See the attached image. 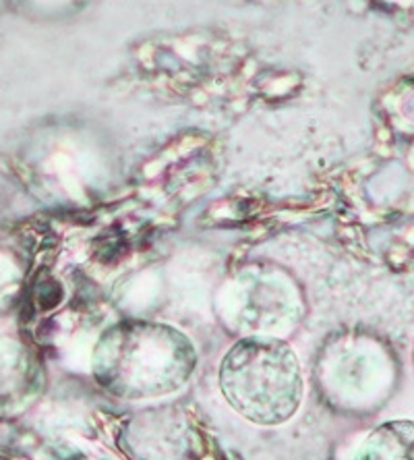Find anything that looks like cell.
<instances>
[{
    "mask_svg": "<svg viewBox=\"0 0 414 460\" xmlns=\"http://www.w3.org/2000/svg\"><path fill=\"white\" fill-rule=\"evenodd\" d=\"M412 361H414V350H412Z\"/></svg>",
    "mask_w": 414,
    "mask_h": 460,
    "instance_id": "277c9868",
    "label": "cell"
},
{
    "mask_svg": "<svg viewBox=\"0 0 414 460\" xmlns=\"http://www.w3.org/2000/svg\"><path fill=\"white\" fill-rule=\"evenodd\" d=\"M361 460H414V421H388L371 431L357 452Z\"/></svg>",
    "mask_w": 414,
    "mask_h": 460,
    "instance_id": "3957f363",
    "label": "cell"
},
{
    "mask_svg": "<svg viewBox=\"0 0 414 460\" xmlns=\"http://www.w3.org/2000/svg\"><path fill=\"white\" fill-rule=\"evenodd\" d=\"M197 367L195 344L179 328L149 320H122L100 334L92 376L122 401H149L181 390Z\"/></svg>",
    "mask_w": 414,
    "mask_h": 460,
    "instance_id": "6da1fadb",
    "label": "cell"
},
{
    "mask_svg": "<svg viewBox=\"0 0 414 460\" xmlns=\"http://www.w3.org/2000/svg\"><path fill=\"white\" fill-rule=\"evenodd\" d=\"M220 388L241 417L274 428L293 419L301 407V363L286 342L244 338L222 358Z\"/></svg>",
    "mask_w": 414,
    "mask_h": 460,
    "instance_id": "7a4b0ae2",
    "label": "cell"
}]
</instances>
